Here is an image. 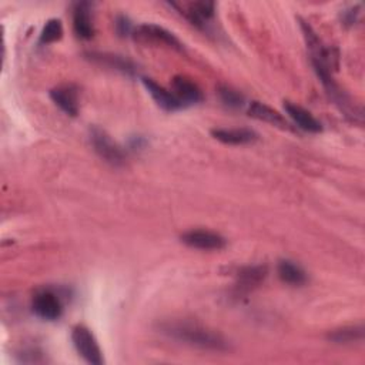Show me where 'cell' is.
Here are the masks:
<instances>
[{
    "mask_svg": "<svg viewBox=\"0 0 365 365\" xmlns=\"http://www.w3.org/2000/svg\"><path fill=\"white\" fill-rule=\"evenodd\" d=\"M73 29L74 33L80 39H91L95 35L93 21H91L90 5L88 4H77L73 11Z\"/></svg>",
    "mask_w": 365,
    "mask_h": 365,
    "instance_id": "obj_10",
    "label": "cell"
},
{
    "mask_svg": "<svg viewBox=\"0 0 365 365\" xmlns=\"http://www.w3.org/2000/svg\"><path fill=\"white\" fill-rule=\"evenodd\" d=\"M71 341L80 357L91 365H102L105 362L102 349L96 337L87 327L76 325L71 331Z\"/></svg>",
    "mask_w": 365,
    "mask_h": 365,
    "instance_id": "obj_2",
    "label": "cell"
},
{
    "mask_svg": "<svg viewBox=\"0 0 365 365\" xmlns=\"http://www.w3.org/2000/svg\"><path fill=\"white\" fill-rule=\"evenodd\" d=\"M284 110L287 112V115L290 116V119L303 130L310 132V133H320L323 132V124L306 109H303L301 106L293 105L290 102L284 103Z\"/></svg>",
    "mask_w": 365,
    "mask_h": 365,
    "instance_id": "obj_11",
    "label": "cell"
},
{
    "mask_svg": "<svg viewBox=\"0 0 365 365\" xmlns=\"http://www.w3.org/2000/svg\"><path fill=\"white\" fill-rule=\"evenodd\" d=\"M181 241L199 250H221L226 247V238L209 230H192L181 236Z\"/></svg>",
    "mask_w": 365,
    "mask_h": 365,
    "instance_id": "obj_6",
    "label": "cell"
},
{
    "mask_svg": "<svg viewBox=\"0 0 365 365\" xmlns=\"http://www.w3.org/2000/svg\"><path fill=\"white\" fill-rule=\"evenodd\" d=\"M50 99L59 106L66 115L77 116L79 113V99L76 90L71 86H60L50 90Z\"/></svg>",
    "mask_w": 365,
    "mask_h": 365,
    "instance_id": "obj_9",
    "label": "cell"
},
{
    "mask_svg": "<svg viewBox=\"0 0 365 365\" xmlns=\"http://www.w3.org/2000/svg\"><path fill=\"white\" fill-rule=\"evenodd\" d=\"M91 60L95 62H100L105 63L108 66H110L112 69L124 71V73H133L134 71V66L130 60L123 59L120 56H115V54H98V53H91L90 54Z\"/></svg>",
    "mask_w": 365,
    "mask_h": 365,
    "instance_id": "obj_18",
    "label": "cell"
},
{
    "mask_svg": "<svg viewBox=\"0 0 365 365\" xmlns=\"http://www.w3.org/2000/svg\"><path fill=\"white\" fill-rule=\"evenodd\" d=\"M32 307L35 314L46 321H56L63 314V304L60 297L50 290L39 291L33 299Z\"/></svg>",
    "mask_w": 365,
    "mask_h": 365,
    "instance_id": "obj_4",
    "label": "cell"
},
{
    "mask_svg": "<svg viewBox=\"0 0 365 365\" xmlns=\"http://www.w3.org/2000/svg\"><path fill=\"white\" fill-rule=\"evenodd\" d=\"M279 277L290 286H303L307 282L306 271L291 260H282L277 267Z\"/></svg>",
    "mask_w": 365,
    "mask_h": 365,
    "instance_id": "obj_15",
    "label": "cell"
},
{
    "mask_svg": "<svg viewBox=\"0 0 365 365\" xmlns=\"http://www.w3.org/2000/svg\"><path fill=\"white\" fill-rule=\"evenodd\" d=\"M90 143L93 146L95 151L112 166H122L124 163V151L105 130L99 127L90 129Z\"/></svg>",
    "mask_w": 365,
    "mask_h": 365,
    "instance_id": "obj_3",
    "label": "cell"
},
{
    "mask_svg": "<svg viewBox=\"0 0 365 365\" xmlns=\"http://www.w3.org/2000/svg\"><path fill=\"white\" fill-rule=\"evenodd\" d=\"M219 95H220L221 102L231 109H238L244 105V96L240 93L238 90H234L228 86H221L219 88Z\"/></svg>",
    "mask_w": 365,
    "mask_h": 365,
    "instance_id": "obj_20",
    "label": "cell"
},
{
    "mask_svg": "<svg viewBox=\"0 0 365 365\" xmlns=\"http://www.w3.org/2000/svg\"><path fill=\"white\" fill-rule=\"evenodd\" d=\"M63 36V25L59 19H50L46 22L42 33H40V42L45 45L53 43L60 40Z\"/></svg>",
    "mask_w": 365,
    "mask_h": 365,
    "instance_id": "obj_19",
    "label": "cell"
},
{
    "mask_svg": "<svg viewBox=\"0 0 365 365\" xmlns=\"http://www.w3.org/2000/svg\"><path fill=\"white\" fill-rule=\"evenodd\" d=\"M212 136L224 144H248L257 140V133L250 129H214Z\"/></svg>",
    "mask_w": 365,
    "mask_h": 365,
    "instance_id": "obj_13",
    "label": "cell"
},
{
    "mask_svg": "<svg viewBox=\"0 0 365 365\" xmlns=\"http://www.w3.org/2000/svg\"><path fill=\"white\" fill-rule=\"evenodd\" d=\"M173 95L180 100L182 106L196 105L203 100V93L200 87L190 79L185 76H175L171 81Z\"/></svg>",
    "mask_w": 365,
    "mask_h": 365,
    "instance_id": "obj_7",
    "label": "cell"
},
{
    "mask_svg": "<svg viewBox=\"0 0 365 365\" xmlns=\"http://www.w3.org/2000/svg\"><path fill=\"white\" fill-rule=\"evenodd\" d=\"M160 332L171 340L180 341L192 347H197L209 351H227L230 348L228 341L214 330L203 327L202 324L186 321V320H173L166 321L160 325Z\"/></svg>",
    "mask_w": 365,
    "mask_h": 365,
    "instance_id": "obj_1",
    "label": "cell"
},
{
    "mask_svg": "<svg viewBox=\"0 0 365 365\" xmlns=\"http://www.w3.org/2000/svg\"><path fill=\"white\" fill-rule=\"evenodd\" d=\"M248 115L257 120L265 122L268 124L280 127L283 130L290 129L289 122L277 110H274L272 108H270L261 102H251L250 108H248Z\"/></svg>",
    "mask_w": 365,
    "mask_h": 365,
    "instance_id": "obj_12",
    "label": "cell"
},
{
    "mask_svg": "<svg viewBox=\"0 0 365 365\" xmlns=\"http://www.w3.org/2000/svg\"><path fill=\"white\" fill-rule=\"evenodd\" d=\"M136 37L144 42H151V43H158V45H166L171 49L175 50H182L181 42L167 29L153 25V23H144L136 29Z\"/></svg>",
    "mask_w": 365,
    "mask_h": 365,
    "instance_id": "obj_5",
    "label": "cell"
},
{
    "mask_svg": "<svg viewBox=\"0 0 365 365\" xmlns=\"http://www.w3.org/2000/svg\"><path fill=\"white\" fill-rule=\"evenodd\" d=\"M185 12H181L182 15L186 16V19L197 26V28H203L206 25L207 21H210L214 15V4L212 2H195L187 5V8L182 9Z\"/></svg>",
    "mask_w": 365,
    "mask_h": 365,
    "instance_id": "obj_14",
    "label": "cell"
},
{
    "mask_svg": "<svg viewBox=\"0 0 365 365\" xmlns=\"http://www.w3.org/2000/svg\"><path fill=\"white\" fill-rule=\"evenodd\" d=\"M364 338V327H345L341 330H335L328 334V340L335 344H349L355 341H361Z\"/></svg>",
    "mask_w": 365,
    "mask_h": 365,
    "instance_id": "obj_17",
    "label": "cell"
},
{
    "mask_svg": "<svg viewBox=\"0 0 365 365\" xmlns=\"http://www.w3.org/2000/svg\"><path fill=\"white\" fill-rule=\"evenodd\" d=\"M143 84L147 88V91L150 93V96L154 99V102L167 112H174L182 108V105L180 103V100L173 95V91L166 90L163 86L157 84L154 80L144 77L143 79Z\"/></svg>",
    "mask_w": 365,
    "mask_h": 365,
    "instance_id": "obj_8",
    "label": "cell"
},
{
    "mask_svg": "<svg viewBox=\"0 0 365 365\" xmlns=\"http://www.w3.org/2000/svg\"><path fill=\"white\" fill-rule=\"evenodd\" d=\"M357 15L358 12H354V8L351 11H345L342 13V19H344V23L345 25H354L355 21H357Z\"/></svg>",
    "mask_w": 365,
    "mask_h": 365,
    "instance_id": "obj_22",
    "label": "cell"
},
{
    "mask_svg": "<svg viewBox=\"0 0 365 365\" xmlns=\"http://www.w3.org/2000/svg\"><path fill=\"white\" fill-rule=\"evenodd\" d=\"M267 277V267L264 265H253L245 267L238 271V283L241 289L250 290L257 287Z\"/></svg>",
    "mask_w": 365,
    "mask_h": 365,
    "instance_id": "obj_16",
    "label": "cell"
},
{
    "mask_svg": "<svg viewBox=\"0 0 365 365\" xmlns=\"http://www.w3.org/2000/svg\"><path fill=\"white\" fill-rule=\"evenodd\" d=\"M116 26H117V30H119L120 35H129L130 30H132L130 21H129L127 18H124V16H120V18L117 19Z\"/></svg>",
    "mask_w": 365,
    "mask_h": 365,
    "instance_id": "obj_21",
    "label": "cell"
}]
</instances>
